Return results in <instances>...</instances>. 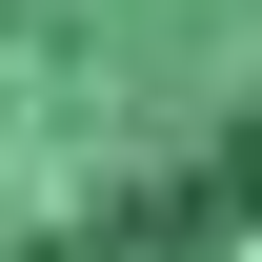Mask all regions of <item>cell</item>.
Masks as SVG:
<instances>
[{"label": "cell", "mask_w": 262, "mask_h": 262, "mask_svg": "<svg viewBox=\"0 0 262 262\" xmlns=\"http://www.w3.org/2000/svg\"><path fill=\"white\" fill-rule=\"evenodd\" d=\"M262 242V0H0V262H242Z\"/></svg>", "instance_id": "cell-1"}]
</instances>
